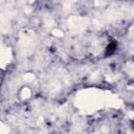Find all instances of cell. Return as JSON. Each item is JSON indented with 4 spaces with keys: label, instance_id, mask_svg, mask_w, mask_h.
I'll return each instance as SVG.
<instances>
[{
    "label": "cell",
    "instance_id": "6da1fadb",
    "mask_svg": "<svg viewBox=\"0 0 134 134\" xmlns=\"http://www.w3.org/2000/svg\"><path fill=\"white\" fill-rule=\"evenodd\" d=\"M106 103V94L94 91H83L77 95L76 105L86 111H93Z\"/></svg>",
    "mask_w": 134,
    "mask_h": 134
},
{
    "label": "cell",
    "instance_id": "7a4b0ae2",
    "mask_svg": "<svg viewBox=\"0 0 134 134\" xmlns=\"http://www.w3.org/2000/svg\"><path fill=\"white\" fill-rule=\"evenodd\" d=\"M88 23H89V20L86 18H82V17H71L68 20L69 28L75 32L83 31L88 26Z\"/></svg>",
    "mask_w": 134,
    "mask_h": 134
},
{
    "label": "cell",
    "instance_id": "3957f363",
    "mask_svg": "<svg viewBox=\"0 0 134 134\" xmlns=\"http://www.w3.org/2000/svg\"><path fill=\"white\" fill-rule=\"evenodd\" d=\"M10 58H12V53L9 48L4 47L3 45L0 44V67L4 68L10 61Z\"/></svg>",
    "mask_w": 134,
    "mask_h": 134
},
{
    "label": "cell",
    "instance_id": "277c9868",
    "mask_svg": "<svg viewBox=\"0 0 134 134\" xmlns=\"http://www.w3.org/2000/svg\"><path fill=\"white\" fill-rule=\"evenodd\" d=\"M29 96H30V91H29V89H28V88H24V89L22 90V92H21V97H22L23 99H27Z\"/></svg>",
    "mask_w": 134,
    "mask_h": 134
},
{
    "label": "cell",
    "instance_id": "5b68a950",
    "mask_svg": "<svg viewBox=\"0 0 134 134\" xmlns=\"http://www.w3.org/2000/svg\"><path fill=\"white\" fill-rule=\"evenodd\" d=\"M8 131H9L8 127H7L6 125H4V124L0 122V133H1V134H2V133H7Z\"/></svg>",
    "mask_w": 134,
    "mask_h": 134
},
{
    "label": "cell",
    "instance_id": "8992f818",
    "mask_svg": "<svg viewBox=\"0 0 134 134\" xmlns=\"http://www.w3.org/2000/svg\"><path fill=\"white\" fill-rule=\"evenodd\" d=\"M24 80L26 82H31V81L35 80V76L32 74H26V75H24Z\"/></svg>",
    "mask_w": 134,
    "mask_h": 134
},
{
    "label": "cell",
    "instance_id": "52a82bcc",
    "mask_svg": "<svg viewBox=\"0 0 134 134\" xmlns=\"http://www.w3.org/2000/svg\"><path fill=\"white\" fill-rule=\"evenodd\" d=\"M52 34H53V36H55V37H62V36H63V32H62L61 30H59V29H53V30H52Z\"/></svg>",
    "mask_w": 134,
    "mask_h": 134
},
{
    "label": "cell",
    "instance_id": "ba28073f",
    "mask_svg": "<svg viewBox=\"0 0 134 134\" xmlns=\"http://www.w3.org/2000/svg\"><path fill=\"white\" fill-rule=\"evenodd\" d=\"M24 1H28V2H32L34 0H24Z\"/></svg>",
    "mask_w": 134,
    "mask_h": 134
},
{
    "label": "cell",
    "instance_id": "9c48e42d",
    "mask_svg": "<svg viewBox=\"0 0 134 134\" xmlns=\"http://www.w3.org/2000/svg\"><path fill=\"white\" fill-rule=\"evenodd\" d=\"M68 1H70V2H73V1H77V0H68Z\"/></svg>",
    "mask_w": 134,
    "mask_h": 134
}]
</instances>
